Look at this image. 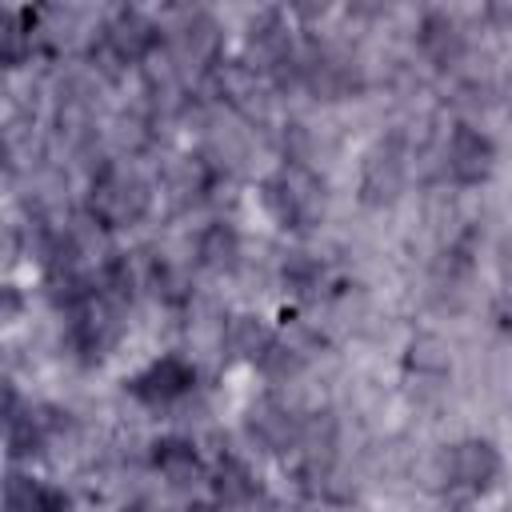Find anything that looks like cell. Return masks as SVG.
Returning <instances> with one entry per match:
<instances>
[{
    "instance_id": "cell-1",
    "label": "cell",
    "mask_w": 512,
    "mask_h": 512,
    "mask_svg": "<svg viewBox=\"0 0 512 512\" xmlns=\"http://www.w3.org/2000/svg\"><path fill=\"white\" fill-rule=\"evenodd\" d=\"M500 460L488 444H456L448 452V484L464 488V492H480L488 488V480L496 476Z\"/></svg>"
},
{
    "instance_id": "cell-2",
    "label": "cell",
    "mask_w": 512,
    "mask_h": 512,
    "mask_svg": "<svg viewBox=\"0 0 512 512\" xmlns=\"http://www.w3.org/2000/svg\"><path fill=\"white\" fill-rule=\"evenodd\" d=\"M188 388H192V368L180 364V360H172V356L160 360V364H152L144 376L132 380V392L140 400H148V404H168V400L184 396Z\"/></svg>"
},
{
    "instance_id": "cell-3",
    "label": "cell",
    "mask_w": 512,
    "mask_h": 512,
    "mask_svg": "<svg viewBox=\"0 0 512 512\" xmlns=\"http://www.w3.org/2000/svg\"><path fill=\"white\" fill-rule=\"evenodd\" d=\"M488 164H492V144L476 128L460 124L448 140V168L456 172V180H480Z\"/></svg>"
},
{
    "instance_id": "cell-4",
    "label": "cell",
    "mask_w": 512,
    "mask_h": 512,
    "mask_svg": "<svg viewBox=\"0 0 512 512\" xmlns=\"http://www.w3.org/2000/svg\"><path fill=\"white\" fill-rule=\"evenodd\" d=\"M8 512H64V496L48 484L12 476L8 484Z\"/></svg>"
}]
</instances>
